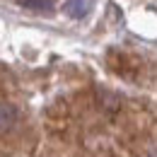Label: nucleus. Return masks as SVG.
<instances>
[{
  "label": "nucleus",
  "mask_w": 157,
  "mask_h": 157,
  "mask_svg": "<svg viewBox=\"0 0 157 157\" xmlns=\"http://www.w3.org/2000/svg\"><path fill=\"white\" fill-rule=\"evenodd\" d=\"M92 5H94V0H68V2H65V12H68L73 20H82V17L90 15Z\"/></svg>",
  "instance_id": "obj_1"
},
{
  "label": "nucleus",
  "mask_w": 157,
  "mask_h": 157,
  "mask_svg": "<svg viewBox=\"0 0 157 157\" xmlns=\"http://www.w3.org/2000/svg\"><path fill=\"white\" fill-rule=\"evenodd\" d=\"M15 118H17L15 106H10V104H0V131H2V128H10V126L15 123Z\"/></svg>",
  "instance_id": "obj_2"
},
{
  "label": "nucleus",
  "mask_w": 157,
  "mask_h": 157,
  "mask_svg": "<svg viewBox=\"0 0 157 157\" xmlns=\"http://www.w3.org/2000/svg\"><path fill=\"white\" fill-rule=\"evenodd\" d=\"M22 7H29V10H51L56 0H17Z\"/></svg>",
  "instance_id": "obj_3"
}]
</instances>
